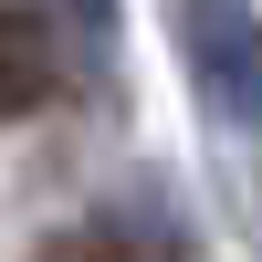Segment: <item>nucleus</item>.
<instances>
[{
	"mask_svg": "<svg viewBox=\"0 0 262 262\" xmlns=\"http://www.w3.org/2000/svg\"><path fill=\"white\" fill-rule=\"evenodd\" d=\"M179 42H189L200 95L231 126H262V11L252 0H179Z\"/></svg>",
	"mask_w": 262,
	"mask_h": 262,
	"instance_id": "1",
	"label": "nucleus"
},
{
	"mask_svg": "<svg viewBox=\"0 0 262 262\" xmlns=\"http://www.w3.org/2000/svg\"><path fill=\"white\" fill-rule=\"evenodd\" d=\"M53 95V21L42 11H0V126L32 116Z\"/></svg>",
	"mask_w": 262,
	"mask_h": 262,
	"instance_id": "2",
	"label": "nucleus"
},
{
	"mask_svg": "<svg viewBox=\"0 0 262 262\" xmlns=\"http://www.w3.org/2000/svg\"><path fill=\"white\" fill-rule=\"evenodd\" d=\"M42 262H147V252H137V242H126V231H116V221H84V231H63V242H53V252H42Z\"/></svg>",
	"mask_w": 262,
	"mask_h": 262,
	"instance_id": "3",
	"label": "nucleus"
},
{
	"mask_svg": "<svg viewBox=\"0 0 262 262\" xmlns=\"http://www.w3.org/2000/svg\"><path fill=\"white\" fill-rule=\"evenodd\" d=\"M63 11H74V21H105V11H116V0H63Z\"/></svg>",
	"mask_w": 262,
	"mask_h": 262,
	"instance_id": "4",
	"label": "nucleus"
}]
</instances>
